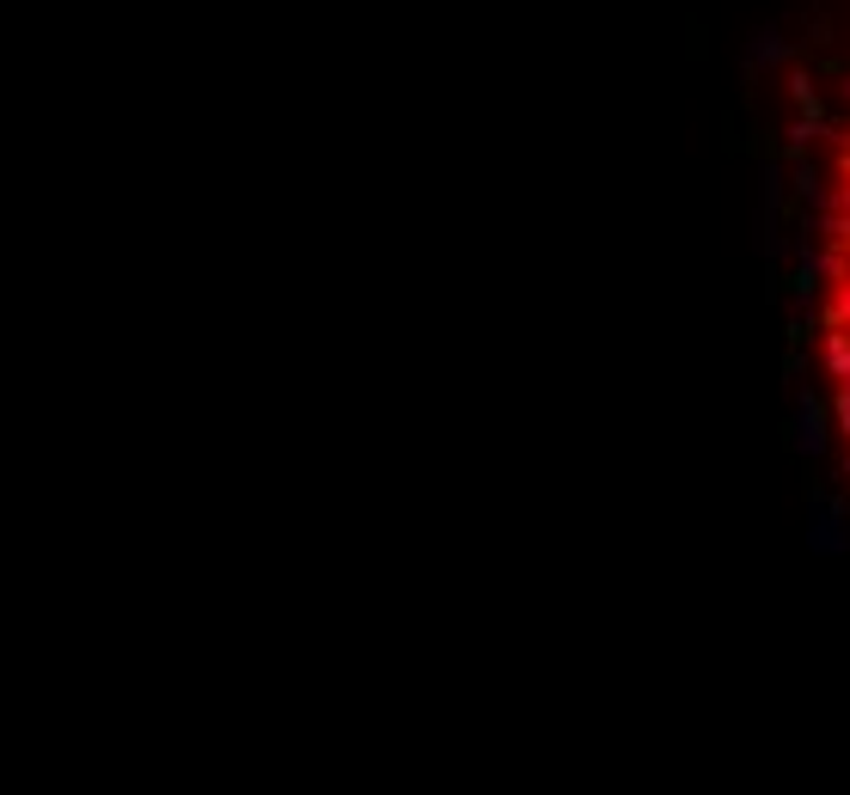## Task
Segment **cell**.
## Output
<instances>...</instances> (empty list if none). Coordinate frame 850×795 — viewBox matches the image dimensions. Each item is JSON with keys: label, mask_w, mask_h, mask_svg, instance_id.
I'll return each mask as SVG.
<instances>
[{"label": "cell", "mask_w": 850, "mask_h": 795, "mask_svg": "<svg viewBox=\"0 0 850 795\" xmlns=\"http://www.w3.org/2000/svg\"><path fill=\"white\" fill-rule=\"evenodd\" d=\"M814 386L833 466L850 484V98L833 123L814 190Z\"/></svg>", "instance_id": "1"}]
</instances>
